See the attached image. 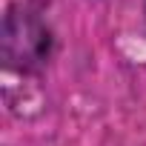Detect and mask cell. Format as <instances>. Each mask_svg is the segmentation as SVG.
Instances as JSON below:
<instances>
[{
  "label": "cell",
  "instance_id": "obj_2",
  "mask_svg": "<svg viewBox=\"0 0 146 146\" xmlns=\"http://www.w3.org/2000/svg\"><path fill=\"white\" fill-rule=\"evenodd\" d=\"M143 15H146V3H143Z\"/></svg>",
  "mask_w": 146,
  "mask_h": 146
},
{
  "label": "cell",
  "instance_id": "obj_1",
  "mask_svg": "<svg viewBox=\"0 0 146 146\" xmlns=\"http://www.w3.org/2000/svg\"><path fill=\"white\" fill-rule=\"evenodd\" d=\"M52 52L54 32L46 23V17L29 3L9 6L0 26V54H3L6 69L17 75L40 72L52 60Z\"/></svg>",
  "mask_w": 146,
  "mask_h": 146
}]
</instances>
